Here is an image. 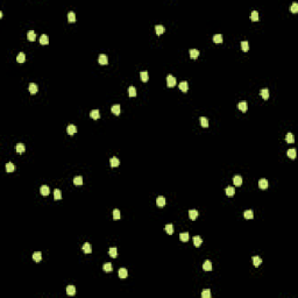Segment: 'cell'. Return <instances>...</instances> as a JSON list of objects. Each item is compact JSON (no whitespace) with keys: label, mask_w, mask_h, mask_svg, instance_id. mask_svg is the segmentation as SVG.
<instances>
[{"label":"cell","mask_w":298,"mask_h":298,"mask_svg":"<svg viewBox=\"0 0 298 298\" xmlns=\"http://www.w3.org/2000/svg\"><path fill=\"white\" fill-rule=\"evenodd\" d=\"M167 85H168V87H174L175 85H176V78H175L172 75H168V77H167Z\"/></svg>","instance_id":"obj_1"},{"label":"cell","mask_w":298,"mask_h":298,"mask_svg":"<svg viewBox=\"0 0 298 298\" xmlns=\"http://www.w3.org/2000/svg\"><path fill=\"white\" fill-rule=\"evenodd\" d=\"M28 90H29V92H30V94H36V93H37V90H39L37 84H35V83H30L29 86H28Z\"/></svg>","instance_id":"obj_2"},{"label":"cell","mask_w":298,"mask_h":298,"mask_svg":"<svg viewBox=\"0 0 298 298\" xmlns=\"http://www.w3.org/2000/svg\"><path fill=\"white\" fill-rule=\"evenodd\" d=\"M40 192H41V195L44 196V197L49 196V193H50L49 186H48V185H42V186H41V189H40Z\"/></svg>","instance_id":"obj_3"},{"label":"cell","mask_w":298,"mask_h":298,"mask_svg":"<svg viewBox=\"0 0 298 298\" xmlns=\"http://www.w3.org/2000/svg\"><path fill=\"white\" fill-rule=\"evenodd\" d=\"M99 64H101V65H106L107 64V62H108V58H107V56H106L105 54H100L99 55Z\"/></svg>","instance_id":"obj_4"},{"label":"cell","mask_w":298,"mask_h":298,"mask_svg":"<svg viewBox=\"0 0 298 298\" xmlns=\"http://www.w3.org/2000/svg\"><path fill=\"white\" fill-rule=\"evenodd\" d=\"M66 132H68L69 135H73V134L77 133V127L75 125H69L68 128H66Z\"/></svg>","instance_id":"obj_5"},{"label":"cell","mask_w":298,"mask_h":298,"mask_svg":"<svg viewBox=\"0 0 298 298\" xmlns=\"http://www.w3.org/2000/svg\"><path fill=\"white\" fill-rule=\"evenodd\" d=\"M238 108H239L241 112H246L247 108H248V106H247V101H244V100L240 101V103L238 104Z\"/></svg>","instance_id":"obj_6"},{"label":"cell","mask_w":298,"mask_h":298,"mask_svg":"<svg viewBox=\"0 0 298 298\" xmlns=\"http://www.w3.org/2000/svg\"><path fill=\"white\" fill-rule=\"evenodd\" d=\"M286 155L289 156V158H291V160H295L296 156H297V151H296L295 148H291V149H289V150H288Z\"/></svg>","instance_id":"obj_7"},{"label":"cell","mask_w":298,"mask_h":298,"mask_svg":"<svg viewBox=\"0 0 298 298\" xmlns=\"http://www.w3.org/2000/svg\"><path fill=\"white\" fill-rule=\"evenodd\" d=\"M118 275H119L120 278H126L127 276H128V271H127L126 268H120L119 269V272H118Z\"/></svg>","instance_id":"obj_8"},{"label":"cell","mask_w":298,"mask_h":298,"mask_svg":"<svg viewBox=\"0 0 298 298\" xmlns=\"http://www.w3.org/2000/svg\"><path fill=\"white\" fill-rule=\"evenodd\" d=\"M258 188L262 189V190H265V189L268 188V181H267V179H264V178L260 179V181H258Z\"/></svg>","instance_id":"obj_9"},{"label":"cell","mask_w":298,"mask_h":298,"mask_svg":"<svg viewBox=\"0 0 298 298\" xmlns=\"http://www.w3.org/2000/svg\"><path fill=\"white\" fill-rule=\"evenodd\" d=\"M179 239H181L182 242H188L189 239H190V235H189L188 232H183L179 234Z\"/></svg>","instance_id":"obj_10"},{"label":"cell","mask_w":298,"mask_h":298,"mask_svg":"<svg viewBox=\"0 0 298 298\" xmlns=\"http://www.w3.org/2000/svg\"><path fill=\"white\" fill-rule=\"evenodd\" d=\"M178 86H179V90H181L182 92H188V90H189V84H188V82H181Z\"/></svg>","instance_id":"obj_11"},{"label":"cell","mask_w":298,"mask_h":298,"mask_svg":"<svg viewBox=\"0 0 298 298\" xmlns=\"http://www.w3.org/2000/svg\"><path fill=\"white\" fill-rule=\"evenodd\" d=\"M66 293H68L69 296H75L76 295L75 285H68V286H66Z\"/></svg>","instance_id":"obj_12"},{"label":"cell","mask_w":298,"mask_h":298,"mask_svg":"<svg viewBox=\"0 0 298 298\" xmlns=\"http://www.w3.org/2000/svg\"><path fill=\"white\" fill-rule=\"evenodd\" d=\"M198 211L197 210H190L189 211V217H190V219L191 220H196V219L198 218Z\"/></svg>","instance_id":"obj_13"},{"label":"cell","mask_w":298,"mask_h":298,"mask_svg":"<svg viewBox=\"0 0 298 298\" xmlns=\"http://www.w3.org/2000/svg\"><path fill=\"white\" fill-rule=\"evenodd\" d=\"M233 183H234V185L235 186H240V185H242V177L241 176H235V177H233Z\"/></svg>","instance_id":"obj_14"},{"label":"cell","mask_w":298,"mask_h":298,"mask_svg":"<svg viewBox=\"0 0 298 298\" xmlns=\"http://www.w3.org/2000/svg\"><path fill=\"white\" fill-rule=\"evenodd\" d=\"M111 111H112L113 114L119 115L120 113H121V107H120V105H113L112 108H111Z\"/></svg>","instance_id":"obj_15"},{"label":"cell","mask_w":298,"mask_h":298,"mask_svg":"<svg viewBox=\"0 0 298 298\" xmlns=\"http://www.w3.org/2000/svg\"><path fill=\"white\" fill-rule=\"evenodd\" d=\"M82 249H83V251H84L85 254L92 253V247H91V244H90V243H84V244H83V247H82Z\"/></svg>","instance_id":"obj_16"},{"label":"cell","mask_w":298,"mask_h":298,"mask_svg":"<svg viewBox=\"0 0 298 298\" xmlns=\"http://www.w3.org/2000/svg\"><path fill=\"white\" fill-rule=\"evenodd\" d=\"M25 144L24 143H18L17 146H15V150H17V153H19V154H22V153H25Z\"/></svg>","instance_id":"obj_17"},{"label":"cell","mask_w":298,"mask_h":298,"mask_svg":"<svg viewBox=\"0 0 298 298\" xmlns=\"http://www.w3.org/2000/svg\"><path fill=\"white\" fill-rule=\"evenodd\" d=\"M40 43H41L42 45H47L48 43H49V37H48L45 34L41 35V37H40Z\"/></svg>","instance_id":"obj_18"},{"label":"cell","mask_w":298,"mask_h":298,"mask_svg":"<svg viewBox=\"0 0 298 298\" xmlns=\"http://www.w3.org/2000/svg\"><path fill=\"white\" fill-rule=\"evenodd\" d=\"M110 164H111V167H112V168L118 167V165L120 164L119 158H117V157H112V158H110Z\"/></svg>","instance_id":"obj_19"},{"label":"cell","mask_w":298,"mask_h":298,"mask_svg":"<svg viewBox=\"0 0 298 298\" xmlns=\"http://www.w3.org/2000/svg\"><path fill=\"white\" fill-rule=\"evenodd\" d=\"M203 269H204L205 271H211V270H212V263H211V261H205L204 264H203Z\"/></svg>","instance_id":"obj_20"},{"label":"cell","mask_w":298,"mask_h":298,"mask_svg":"<svg viewBox=\"0 0 298 298\" xmlns=\"http://www.w3.org/2000/svg\"><path fill=\"white\" fill-rule=\"evenodd\" d=\"M234 195H235V189L233 188V186H228V188L226 189V196H227V197H233Z\"/></svg>","instance_id":"obj_21"},{"label":"cell","mask_w":298,"mask_h":298,"mask_svg":"<svg viewBox=\"0 0 298 298\" xmlns=\"http://www.w3.org/2000/svg\"><path fill=\"white\" fill-rule=\"evenodd\" d=\"M140 77H141V80H142L143 83L148 82V79H149V75H148L147 71H141V72H140Z\"/></svg>","instance_id":"obj_22"},{"label":"cell","mask_w":298,"mask_h":298,"mask_svg":"<svg viewBox=\"0 0 298 298\" xmlns=\"http://www.w3.org/2000/svg\"><path fill=\"white\" fill-rule=\"evenodd\" d=\"M260 94H261V97H262L264 100H267V99L269 98V90H268V89H262L260 91Z\"/></svg>","instance_id":"obj_23"},{"label":"cell","mask_w":298,"mask_h":298,"mask_svg":"<svg viewBox=\"0 0 298 298\" xmlns=\"http://www.w3.org/2000/svg\"><path fill=\"white\" fill-rule=\"evenodd\" d=\"M198 56H199V50H197V49H191L190 50V57L192 59H197Z\"/></svg>","instance_id":"obj_24"},{"label":"cell","mask_w":298,"mask_h":298,"mask_svg":"<svg viewBox=\"0 0 298 298\" xmlns=\"http://www.w3.org/2000/svg\"><path fill=\"white\" fill-rule=\"evenodd\" d=\"M156 205H157L158 207H163L165 205V198L164 197H158L157 199H156Z\"/></svg>","instance_id":"obj_25"},{"label":"cell","mask_w":298,"mask_h":298,"mask_svg":"<svg viewBox=\"0 0 298 298\" xmlns=\"http://www.w3.org/2000/svg\"><path fill=\"white\" fill-rule=\"evenodd\" d=\"M164 30H165V29H164V27H163L162 25H156V26H155V32H156L157 35L163 34V33H164Z\"/></svg>","instance_id":"obj_26"},{"label":"cell","mask_w":298,"mask_h":298,"mask_svg":"<svg viewBox=\"0 0 298 298\" xmlns=\"http://www.w3.org/2000/svg\"><path fill=\"white\" fill-rule=\"evenodd\" d=\"M27 37H28V40L29 41H35L36 40V34H35V32L34 30H29L28 33H27Z\"/></svg>","instance_id":"obj_27"},{"label":"cell","mask_w":298,"mask_h":298,"mask_svg":"<svg viewBox=\"0 0 298 298\" xmlns=\"http://www.w3.org/2000/svg\"><path fill=\"white\" fill-rule=\"evenodd\" d=\"M90 117H91L92 119H94V120L99 119V117H100V114H99V111H98V110H92L91 112H90Z\"/></svg>","instance_id":"obj_28"},{"label":"cell","mask_w":298,"mask_h":298,"mask_svg":"<svg viewBox=\"0 0 298 298\" xmlns=\"http://www.w3.org/2000/svg\"><path fill=\"white\" fill-rule=\"evenodd\" d=\"M203 240L200 236H198V235H196V236H193V244H195L196 247H199L200 244H202Z\"/></svg>","instance_id":"obj_29"},{"label":"cell","mask_w":298,"mask_h":298,"mask_svg":"<svg viewBox=\"0 0 298 298\" xmlns=\"http://www.w3.org/2000/svg\"><path fill=\"white\" fill-rule=\"evenodd\" d=\"M41 258H42V254H41V251H35V253L33 254V260L35 261V262H40Z\"/></svg>","instance_id":"obj_30"},{"label":"cell","mask_w":298,"mask_h":298,"mask_svg":"<svg viewBox=\"0 0 298 298\" xmlns=\"http://www.w3.org/2000/svg\"><path fill=\"white\" fill-rule=\"evenodd\" d=\"M261 263H262V260H261L260 256H254V257H253L254 267H258V265H261Z\"/></svg>","instance_id":"obj_31"},{"label":"cell","mask_w":298,"mask_h":298,"mask_svg":"<svg viewBox=\"0 0 298 298\" xmlns=\"http://www.w3.org/2000/svg\"><path fill=\"white\" fill-rule=\"evenodd\" d=\"M164 230L169 235H172V233H174V226H172L171 224H168V225H165Z\"/></svg>","instance_id":"obj_32"},{"label":"cell","mask_w":298,"mask_h":298,"mask_svg":"<svg viewBox=\"0 0 298 298\" xmlns=\"http://www.w3.org/2000/svg\"><path fill=\"white\" fill-rule=\"evenodd\" d=\"M250 20L251 21H258V12L257 11H253V12L250 13Z\"/></svg>","instance_id":"obj_33"},{"label":"cell","mask_w":298,"mask_h":298,"mask_svg":"<svg viewBox=\"0 0 298 298\" xmlns=\"http://www.w3.org/2000/svg\"><path fill=\"white\" fill-rule=\"evenodd\" d=\"M243 216H244V218H246V219H253L254 218V212L251 211V210H247V211H244Z\"/></svg>","instance_id":"obj_34"},{"label":"cell","mask_w":298,"mask_h":298,"mask_svg":"<svg viewBox=\"0 0 298 298\" xmlns=\"http://www.w3.org/2000/svg\"><path fill=\"white\" fill-rule=\"evenodd\" d=\"M17 61L19 62V63H24L25 61H26V56H25L24 52H19L17 56Z\"/></svg>","instance_id":"obj_35"},{"label":"cell","mask_w":298,"mask_h":298,"mask_svg":"<svg viewBox=\"0 0 298 298\" xmlns=\"http://www.w3.org/2000/svg\"><path fill=\"white\" fill-rule=\"evenodd\" d=\"M200 125H202L204 128H206V127H209V120H207V118L205 117H200Z\"/></svg>","instance_id":"obj_36"},{"label":"cell","mask_w":298,"mask_h":298,"mask_svg":"<svg viewBox=\"0 0 298 298\" xmlns=\"http://www.w3.org/2000/svg\"><path fill=\"white\" fill-rule=\"evenodd\" d=\"M14 169H15V167H14V164H13L12 162L6 163V171H7V172H13V171H14Z\"/></svg>","instance_id":"obj_37"},{"label":"cell","mask_w":298,"mask_h":298,"mask_svg":"<svg viewBox=\"0 0 298 298\" xmlns=\"http://www.w3.org/2000/svg\"><path fill=\"white\" fill-rule=\"evenodd\" d=\"M213 42L214 43H221L223 42V35L221 34H216L213 36Z\"/></svg>","instance_id":"obj_38"},{"label":"cell","mask_w":298,"mask_h":298,"mask_svg":"<svg viewBox=\"0 0 298 298\" xmlns=\"http://www.w3.org/2000/svg\"><path fill=\"white\" fill-rule=\"evenodd\" d=\"M103 269L105 270L106 272H111V271L113 270V265H112V263H108V262H107V263H105V264H104V267H103Z\"/></svg>","instance_id":"obj_39"},{"label":"cell","mask_w":298,"mask_h":298,"mask_svg":"<svg viewBox=\"0 0 298 298\" xmlns=\"http://www.w3.org/2000/svg\"><path fill=\"white\" fill-rule=\"evenodd\" d=\"M108 254H110L111 257H117V248L115 247H111L110 249H108Z\"/></svg>","instance_id":"obj_40"},{"label":"cell","mask_w":298,"mask_h":298,"mask_svg":"<svg viewBox=\"0 0 298 298\" xmlns=\"http://www.w3.org/2000/svg\"><path fill=\"white\" fill-rule=\"evenodd\" d=\"M54 198H55V200L61 199V198H62V192H61V190H58V189H55V191H54Z\"/></svg>","instance_id":"obj_41"},{"label":"cell","mask_w":298,"mask_h":298,"mask_svg":"<svg viewBox=\"0 0 298 298\" xmlns=\"http://www.w3.org/2000/svg\"><path fill=\"white\" fill-rule=\"evenodd\" d=\"M121 218V214H120V211L118 209L113 210V219L114 220H119V219Z\"/></svg>","instance_id":"obj_42"},{"label":"cell","mask_w":298,"mask_h":298,"mask_svg":"<svg viewBox=\"0 0 298 298\" xmlns=\"http://www.w3.org/2000/svg\"><path fill=\"white\" fill-rule=\"evenodd\" d=\"M285 141H286L288 143H293V142H295V139H293V135H292V134H291V133H288V134H286V135H285Z\"/></svg>","instance_id":"obj_43"},{"label":"cell","mask_w":298,"mask_h":298,"mask_svg":"<svg viewBox=\"0 0 298 298\" xmlns=\"http://www.w3.org/2000/svg\"><path fill=\"white\" fill-rule=\"evenodd\" d=\"M73 183H75V185H82L83 184V177L82 176H77L75 177V179H73Z\"/></svg>","instance_id":"obj_44"},{"label":"cell","mask_w":298,"mask_h":298,"mask_svg":"<svg viewBox=\"0 0 298 298\" xmlns=\"http://www.w3.org/2000/svg\"><path fill=\"white\" fill-rule=\"evenodd\" d=\"M68 20H69V22H76V14H75V12H69V14H68Z\"/></svg>","instance_id":"obj_45"},{"label":"cell","mask_w":298,"mask_h":298,"mask_svg":"<svg viewBox=\"0 0 298 298\" xmlns=\"http://www.w3.org/2000/svg\"><path fill=\"white\" fill-rule=\"evenodd\" d=\"M241 49H242V51H248L249 43L247 42V41H242V42H241Z\"/></svg>","instance_id":"obj_46"},{"label":"cell","mask_w":298,"mask_h":298,"mask_svg":"<svg viewBox=\"0 0 298 298\" xmlns=\"http://www.w3.org/2000/svg\"><path fill=\"white\" fill-rule=\"evenodd\" d=\"M128 94L129 97H135L136 96V89L134 86H129L128 87Z\"/></svg>","instance_id":"obj_47"},{"label":"cell","mask_w":298,"mask_h":298,"mask_svg":"<svg viewBox=\"0 0 298 298\" xmlns=\"http://www.w3.org/2000/svg\"><path fill=\"white\" fill-rule=\"evenodd\" d=\"M210 297H211V291L209 289H206V290H204L202 292V298H210Z\"/></svg>","instance_id":"obj_48"},{"label":"cell","mask_w":298,"mask_h":298,"mask_svg":"<svg viewBox=\"0 0 298 298\" xmlns=\"http://www.w3.org/2000/svg\"><path fill=\"white\" fill-rule=\"evenodd\" d=\"M291 12L292 13H297L298 12V4L297 3H293L291 5Z\"/></svg>","instance_id":"obj_49"}]
</instances>
